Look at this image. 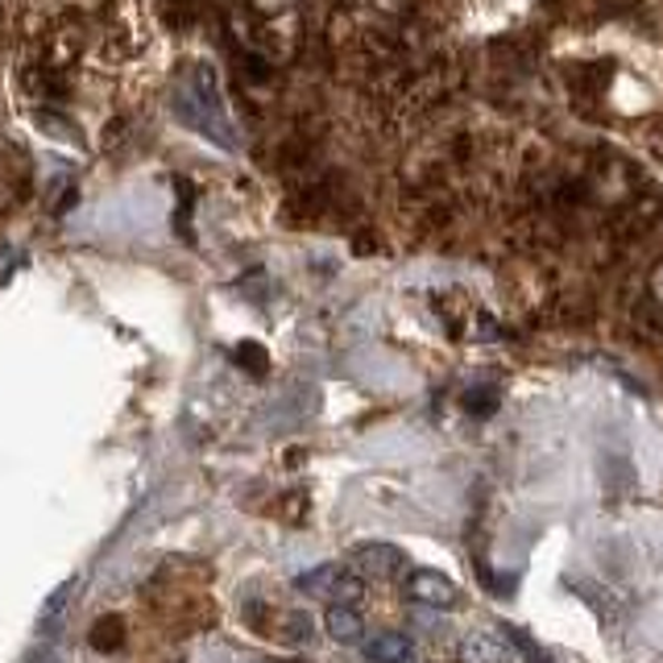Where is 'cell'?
I'll return each mask as SVG.
<instances>
[{
  "label": "cell",
  "instance_id": "obj_1",
  "mask_svg": "<svg viewBox=\"0 0 663 663\" xmlns=\"http://www.w3.org/2000/svg\"><path fill=\"white\" fill-rule=\"evenodd\" d=\"M407 597L411 601H419V606H431V610H452L456 601H461V593H456V585H452L444 573H431V568H415V573H407Z\"/></svg>",
  "mask_w": 663,
  "mask_h": 663
},
{
  "label": "cell",
  "instance_id": "obj_2",
  "mask_svg": "<svg viewBox=\"0 0 663 663\" xmlns=\"http://www.w3.org/2000/svg\"><path fill=\"white\" fill-rule=\"evenodd\" d=\"M365 660L369 663H411L415 647L398 630H377L374 639H365Z\"/></svg>",
  "mask_w": 663,
  "mask_h": 663
},
{
  "label": "cell",
  "instance_id": "obj_3",
  "mask_svg": "<svg viewBox=\"0 0 663 663\" xmlns=\"http://www.w3.org/2000/svg\"><path fill=\"white\" fill-rule=\"evenodd\" d=\"M353 560H357L369 576H398L402 573V564H407V556L398 552L395 543H361Z\"/></svg>",
  "mask_w": 663,
  "mask_h": 663
},
{
  "label": "cell",
  "instance_id": "obj_4",
  "mask_svg": "<svg viewBox=\"0 0 663 663\" xmlns=\"http://www.w3.org/2000/svg\"><path fill=\"white\" fill-rule=\"evenodd\" d=\"M323 627H328V634H332L336 643H361V639H365V618H361L357 606H344V601H336V606L328 610Z\"/></svg>",
  "mask_w": 663,
  "mask_h": 663
},
{
  "label": "cell",
  "instance_id": "obj_5",
  "mask_svg": "<svg viewBox=\"0 0 663 663\" xmlns=\"http://www.w3.org/2000/svg\"><path fill=\"white\" fill-rule=\"evenodd\" d=\"M125 618L121 614H104L96 627H91V647L96 651H104V655H112V651H121L125 647Z\"/></svg>",
  "mask_w": 663,
  "mask_h": 663
},
{
  "label": "cell",
  "instance_id": "obj_6",
  "mask_svg": "<svg viewBox=\"0 0 663 663\" xmlns=\"http://www.w3.org/2000/svg\"><path fill=\"white\" fill-rule=\"evenodd\" d=\"M465 663H510V651L502 643H494L489 634H473L465 639V651H461Z\"/></svg>",
  "mask_w": 663,
  "mask_h": 663
},
{
  "label": "cell",
  "instance_id": "obj_7",
  "mask_svg": "<svg viewBox=\"0 0 663 663\" xmlns=\"http://www.w3.org/2000/svg\"><path fill=\"white\" fill-rule=\"evenodd\" d=\"M18 179H21V170H18V158H13V150L0 142V212L13 203V196H18Z\"/></svg>",
  "mask_w": 663,
  "mask_h": 663
},
{
  "label": "cell",
  "instance_id": "obj_8",
  "mask_svg": "<svg viewBox=\"0 0 663 663\" xmlns=\"http://www.w3.org/2000/svg\"><path fill=\"white\" fill-rule=\"evenodd\" d=\"M336 581H341V568H336V564H320V568H311V573L299 576L295 585L303 593H323L328 585H336Z\"/></svg>",
  "mask_w": 663,
  "mask_h": 663
},
{
  "label": "cell",
  "instance_id": "obj_9",
  "mask_svg": "<svg viewBox=\"0 0 663 663\" xmlns=\"http://www.w3.org/2000/svg\"><path fill=\"white\" fill-rule=\"evenodd\" d=\"M361 593H365L361 576H341V581H336V601H344V606H357Z\"/></svg>",
  "mask_w": 663,
  "mask_h": 663
},
{
  "label": "cell",
  "instance_id": "obj_10",
  "mask_svg": "<svg viewBox=\"0 0 663 663\" xmlns=\"http://www.w3.org/2000/svg\"><path fill=\"white\" fill-rule=\"evenodd\" d=\"M236 361H241V365H250L253 374H262V369H266V357H262V349H257V344H241V349H236Z\"/></svg>",
  "mask_w": 663,
  "mask_h": 663
},
{
  "label": "cell",
  "instance_id": "obj_11",
  "mask_svg": "<svg viewBox=\"0 0 663 663\" xmlns=\"http://www.w3.org/2000/svg\"><path fill=\"white\" fill-rule=\"evenodd\" d=\"M465 407H468L473 415H489L494 407H498V398H494V395H468V398H465Z\"/></svg>",
  "mask_w": 663,
  "mask_h": 663
},
{
  "label": "cell",
  "instance_id": "obj_12",
  "mask_svg": "<svg viewBox=\"0 0 663 663\" xmlns=\"http://www.w3.org/2000/svg\"><path fill=\"white\" fill-rule=\"evenodd\" d=\"M651 295H655V299L663 303V262L655 266V274H651Z\"/></svg>",
  "mask_w": 663,
  "mask_h": 663
},
{
  "label": "cell",
  "instance_id": "obj_13",
  "mask_svg": "<svg viewBox=\"0 0 663 663\" xmlns=\"http://www.w3.org/2000/svg\"><path fill=\"white\" fill-rule=\"evenodd\" d=\"M262 4H283V0H262Z\"/></svg>",
  "mask_w": 663,
  "mask_h": 663
},
{
  "label": "cell",
  "instance_id": "obj_14",
  "mask_svg": "<svg viewBox=\"0 0 663 663\" xmlns=\"http://www.w3.org/2000/svg\"><path fill=\"white\" fill-rule=\"evenodd\" d=\"M0 4H4V0H0Z\"/></svg>",
  "mask_w": 663,
  "mask_h": 663
}]
</instances>
